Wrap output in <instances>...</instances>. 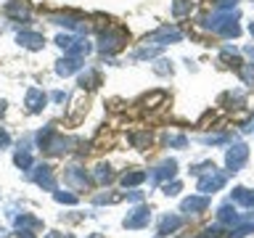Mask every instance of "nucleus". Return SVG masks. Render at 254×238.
Returning <instances> with one entry per match:
<instances>
[{"mask_svg":"<svg viewBox=\"0 0 254 238\" xmlns=\"http://www.w3.org/2000/svg\"><path fill=\"white\" fill-rule=\"evenodd\" d=\"M53 101L61 103V101H66V95H64V93H53Z\"/></svg>","mask_w":254,"mask_h":238,"instance_id":"18","label":"nucleus"},{"mask_svg":"<svg viewBox=\"0 0 254 238\" xmlns=\"http://www.w3.org/2000/svg\"><path fill=\"white\" fill-rule=\"evenodd\" d=\"M146 222H148V212L146 209H138V212H135V217L125 220V225L127 228H140V225H146Z\"/></svg>","mask_w":254,"mask_h":238,"instance_id":"14","label":"nucleus"},{"mask_svg":"<svg viewBox=\"0 0 254 238\" xmlns=\"http://www.w3.org/2000/svg\"><path fill=\"white\" fill-rule=\"evenodd\" d=\"M79 85H82V87H98L101 85V74L95 69H87L85 74L79 77Z\"/></svg>","mask_w":254,"mask_h":238,"instance_id":"12","label":"nucleus"},{"mask_svg":"<svg viewBox=\"0 0 254 238\" xmlns=\"http://www.w3.org/2000/svg\"><path fill=\"white\" fill-rule=\"evenodd\" d=\"M125 43V32L122 29H109L101 35V53H117Z\"/></svg>","mask_w":254,"mask_h":238,"instance_id":"1","label":"nucleus"},{"mask_svg":"<svg viewBox=\"0 0 254 238\" xmlns=\"http://www.w3.org/2000/svg\"><path fill=\"white\" fill-rule=\"evenodd\" d=\"M3 109H5V103H3V101H0V114H3Z\"/></svg>","mask_w":254,"mask_h":238,"instance_id":"19","label":"nucleus"},{"mask_svg":"<svg viewBox=\"0 0 254 238\" xmlns=\"http://www.w3.org/2000/svg\"><path fill=\"white\" fill-rule=\"evenodd\" d=\"M246 156H249V148L238 143V146H233V148L228 151V167H230L233 172H236V170H241L244 162H246Z\"/></svg>","mask_w":254,"mask_h":238,"instance_id":"4","label":"nucleus"},{"mask_svg":"<svg viewBox=\"0 0 254 238\" xmlns=\"http://www.w3.org/2000/svg\"><path fill=\"white\" fill-rule=\"evenodd\" d=\"M249 32H252V35H254V24H249Z\"/></svg>","mask_w":254,"mask_h":238,"instance_id":"20","label":"nucleus"},{"mask_svg":"<svg viewBox=\"0 0 254 238\" xmlns=\"http://www.w3.org/2000/svg\"><path fill=\"white\" fill-rule=\"evenodd\" d=\"M19 43L24 48H29V51H37V48H43V37L37 35V32H19Z\"/></svg>","mask_w":254,"mask_h":238,"instance_id":"7","label":"nucleus"},{"mask_svg":"<svg viewBox=\"0 0 254 238\" xmlns=\"http://www.w3.org/2000/svg\"><path fill=\"white\" fill-rule=\"evenodd\" d=\"M32 178L37 180V185H45L48 190H53V188H56V180H53V175H51V167H37Z\"/></svg>","mask_w":254,"mask_h":238,"instance_id":"6","label":"nucleus"},{"mask_svg":"<svg viewBox=\"0 0 254 238\" xmlns=\"http://www.w3.org/2000/svg\"><path fill=\"white\" fill-rule=\"evenodd\" d=\"M222 185H225V175H220V172H214V170H212L209 178L198 180V190H201V193H214V190L222 188Z\"/></svg>","mask_w":254,"mask_h":238,"instance_id":"3","label":"nucleus"},{"mask_svg":"<svg viewBox=\"0 0 254 238\" xmlns=\"http://www.w3.org/2000/svg\"><path fill=\"white\" fill-rule=\"evenodd\" d=\"M180 225H183V220H180V217H164V220H162V225H159V233L167 236L170 230H178Z\"/></svg>","mask_w":254,"mask_h":238,"instance_id":"13","label":"nucleus"},{"mask_svg":"<svg viewBox=\"0 0 254 238\" xmlns=\"http://www.w3.org/2000/svg\"><path fill=\"white\" fill-rule=\"evenodd\" d=\"M79 69V61L71 56V59H64V61H59V66H56V71H59L61 77H69V74H74V71Z\"/></svg>","mask_w":254,"mask_h":238,"instance_id":"9","label":"nucleus"},{"mask_svg":"<svg viewBox=\"0 0 254 238\" xmlns=\"http://www.w3.org/2000/svg\"><path fill=\"white\" fill-rule=\"evenodd\" d=\"M5 13L11 16V19H16V21H21V19L29 16V3L27 0H11V3L5 5Z\"/></svg>","mask_w":254,"mask_h":238,"instance_id":"5","label":"nucleus"},{"mask_svg":"<svg viewBox=\"0 0 254 238\" xmlns=\"http://www.w3.org/2000/svg\"><path fill=\"white\" fill-rule=\"evenodd\" d=\"M51 238H69V236H51Z\"/></svg>","mask_w":254,"mask_h":238,"instance_id":"21","label":"nucleus"},{"mask_svg":"<svg viewBox=\"0 0 254 238\" xmlns=\"http://www.w3.org/2000/svg\"><path fill=\"white\" fill-rule=\"evenodd\" d=\"M233 201L241 204V206H254V190L236 188V190H233Z\"/></svg>","mask_w":254,"mask_h":238,"instance_id":"11","label":"nucleus"},{"mask_svg":"<svg viewBox=\"0 0 254 238\" xmlns=\"http://www.w3.org/2000/svg\"><path fill=\"white\" fill-rule=\"evenodd\" d=\"M27 106H29V111L32 114H37V111H43V106H45V95L37 90V87H32V90L27 93Z\"/></svg>","mask_w":254,"mask_h":238,"instance_id":"8","label":"nucleus"},{"mask_svg":"<svg viewBox=\"0 0 254 238\" xmlns=\"http://www.w3.org/2000/svg\"><path fill=\"white\" fill-rule=\"evenodd\" d=\"M206 198L204 196H190V198H186L183 201V212H198V209H206Z\"/></svg>","mask_w":254,"mask_h":238,"instance_id":"10","label":"nucleus"},{"mask_svg":"<svg viewBox=\"0 0 254 238\" xmlns=\"http://www.w3.org/2000/svg\"><path fill=\"white\" fill-rule=\"evenodd\" d=\"M56 198H59L61 204H74L77 201V196H71V193H56Z\"/></svg>","mask_w":254,"mask_h":238,"instance_id":"17","label":"nucleus"},{"mask_svg":"<svg viewBox=\"0 0 254 238\" xmlns=\"http://www.w3.org/2000/svg\"><path fill=\"white\" fill-rule=\"evenodd\" d=\"M183 35H180V29H175V27H162V29H156L154 35H151L146 43H159V45H167V43H178Z\"/></svg>","mask_w":254,"mask_h":238,"instance_id":"2","label":"nucleus"},{"mask_svg":"<svg viewBox=\"0 0 254 238\" xmlns=\"http://www.w3.org/2000/svg\"><path fill=\"white\" fill-rule=\"evenodd\" d=\"M190 0H175V5H172V13L175 16H186V13H190Z\"/></svg>","mask_w":254,"mask_h":238,"instance_id":"16","label":"nucleus"},{"mask_svg":"<svg viewBox=\"0 0 254 238\" xmlns=\"http://www.w3.org/2000/svg\"><path fill=\"white\" fill-rule=\"evenodd\" d=\"M143 180H146V172H130V175L122 178V185L130 188V185H138V182H143Z\"/></svg>","mask_w":254,"mask_h":238,"instance_id":"15","label":"nucleus"}]
</instances>
